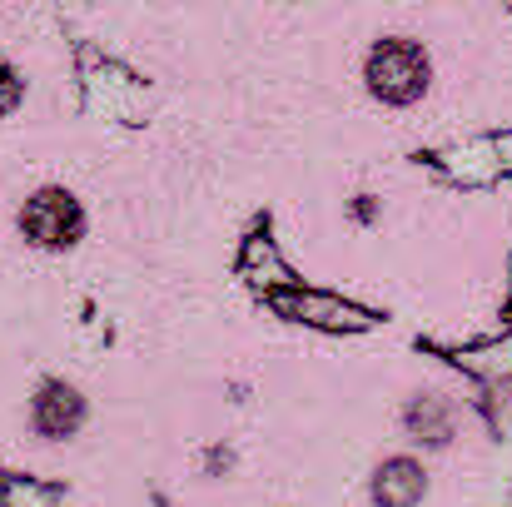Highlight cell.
Segmentation results:
<instances>
[{
    "label": "cell",
    "instance_id": "obj_1",
    "mask_svg": "<svg viewBox=\"0 0 512 507\" xmlns=\"http://www.w3.org/2000/svg\"><path fill=\"white\" fill-rule=\"evenodd\" d=\"M428 85V60L413 40H383L368 55V90L388 105H413Z\"/></svg>",
    "mask_w": 512,
    "mask_h": 507
},
{
    "label": "cell",
    "instance_id": "obj_2",
    "mask_svg": "<svg viewBox=\"0 0 512 507\" xmlns=\"http://www.w3.org/2000/svg\"><path fill=\"white\" fill-rule=\"evenodd\" d=\"M20 229H25V239L40 244V249H70V244L80 239V229H85V214H80L75 194H65V189H40V194L25 199Z\"/></svg>",
    "mask_w": 512,
    "mask_h": 507
},
{
    "label": "cell",
    "instance_id": "obj_3",
    "mask_svg": "<svg viewBox=\"0 0 512 507\" xmlns=\"http://www.w3.org/2000/svg\"><path fill=\"white\" fill-rule=\"evenodd\" d=\"M30 418H35L40 438H70L85 423V398L75 388H65V383H45L35 408H30Z\"/></svg>",
    "mask_w": 512,
    "mask_h": 507
},
{
    "label": "cell",
    "instance_id": "obj_4",
    "mask_svg": "<svg viewBox=\"0 0 512 507\" xmlns=\"http://www.w3.org/2000/svg\"><path fill=\"white\" fill-rule=\"evenodd\" d=\"M423 468L413 463V458H393V463H383L378 468V478H373V503L378 507H413L423 498Z\"/></svg>",
    "mask_w": 512,
    "mask_h": 507
},
{
    "label": "cell",
    "instance_id": "obj_5",
    "mask_svg": "<svg viewBox=\"0 0 512 507\" xmlns=\"http://www.w3.org/2000/svg\"><path fill=\"white\" fill-rule=\"evenodd\" d=\"M15 105H20V75L0 60V115H5V110H15Z\"/></svg>",
    "mask_w": 512,
    "mask_h": 507
}]
</instances>
